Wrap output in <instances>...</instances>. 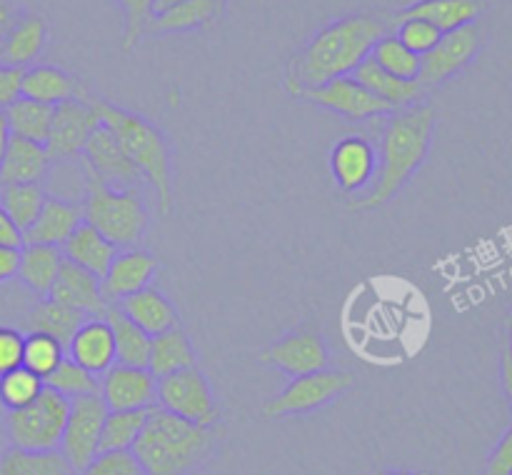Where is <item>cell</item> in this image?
Here are the masks:
<instances>
[{"label":"cell","mask_w":512,"mask_h":475,"mask_svg":"<svg viewBox=\"0 0 512 475\" xmlns=\"http://www.w3.org/2000/svg\"><path fill=\"white\" fill-rule=\"evenodd\" d=\"M98 95L90 93L85 100H68V103L55 105L53 128L48 135L50 163H68V160H80L90 135L103 125L95 105Z\"/></svg>","instance_id":"obj_9"},{"label":"cell","mask_w":512,"mask_h":475,"mask_svg":"<svg viewBox=\"0 0 512 475\" xmlns=\"http://www.w3.org/2000/svg\"><path fill=\"white\" fill-rule=\"evenodd\" d=\"M155 405L195 425H218L220 408L213 388L198 365L158 378Z\"/></svg>","instance_id":"obj_8"},{"label":"cell","mask_w":512,"mask_h":475,"mask_svg":"<svg viewBox=\"0 0 512 475\" xmlns=\"http://www.w3.org/2000/svg\"><path fill=\"white\" fill-rule=\"evenodd\" d=\"M48 43V25L40 15L20 13L13 28L8 30L0 50V63L15 68H30Z\"/></svg>","instance_id":"obj_25"},{"label":"cell","mask_w":512,"mask_h":475,"mask_svg":"<svg viewBox=\"0 0 512 475\" xmlns=\"http://www.w3.org/2000/svg\"><path fill=\"white\" fill-rule=\"evenodd\" d=\"M150 410H108L100 435V453L110 450H133L135 440L148 423Z\"/></svg>","instance_id":"obj_36"},{"label":"cell","mask_w":512,"mask_h":475,"mask_svg":"<svg viewBox=\"0 0 512 475\" xmlns=\"http://www.w3.org/2000/svg\"><path fill=\"white\" fill-rule=\"evenodd\" d=\"M45 390V380L30 373L28 368H15L0 378V405L5 410H20L25 405L35 403L38 395Z\"/></svg>","instance_id":"obj_40"},{"label":"cell","mask_w":512,"mask_h":475,"mask_svg":"<svg viewBox=\"0 0 512 475\" xmlns=\"http://www.w3.org/2000/svg\"><path fill=\"white\" fill-rule=\"evenodd\" d=\"M23 75L25 68L0 63V113H5L15 100L23 98Z\"/></svg>","instance_id":"obj_46"},{"label":"cell","mask_w":512,"mask_h":475,"mask_svg":"<svg viewBox=\"0 0 512 475\" xmlns=\"http://www.w3.org/2000/svg\"><path fill=\"white\" fill-rule=\"evenodd\" d=\"M373 475H380V473H373Z\"/></svg>","instance_id":"obj_57"},{"label":"cell","mask_w":512,"mask_h":475,"mask_svg":"<svg viewBox=\"0 0 512 475\" xmlns=\"http://www.w3.org/2000/svg\"><path fill=\"white\" fill-rule=\"evenodd\" d=\"M73 363H78L80 368H85L93 375H105L113 368L118 360H115V340L113 330H110L108 320L105 318H85L83 325L75 330V335L70 338L68 348H65Z\"/></svg>","instance_id":"obj_18"},{"label":"cell","mask_w":512,"mask_h":475,"mask_svg":"<svg viewBox=\"0 0 512 475\" xmlns=\"http://www.w3.org/2000/svg\"><path fill=\"white\" fill-rule=\"evenodd\" d=\"M380 475H425V473H413V470H388V473Z\"/></svg>","instance_id":"obj_55"},{"label":"cell","mask_w":512,"mask_h":475,"mask_svg":"<svg viewBox=\"0 0 512 475\" xmlns=\"http://www.w3.org/2000/svg\"><path fill=\"white\" fill-rule=\"evenodd\" d=\"M155 273H158V260L153 253L143 248H123L115 253L108 273L100 278V293L105 303L118 305L128 295L153 285Z\"/></svg>","instance_id":"obj_17"},{"label":"cell","mask_w":512,"mask_h":475,"mask_svg":"<svg viewBox=\"0 0 512 475\" xmlns=\"http://www.w3.org/2000/svg\"><path fill=\"white\" fill-rule=\"evenodd\" d=\"M103 318L108 320L110 330H113L115 360H118V365L148 368L150 343H153V338L148 333H143L118 305H108Z\"/></svg>","instance_id":"obj_30"},{"label":"cell","mask_w":512,"mask_h":475,"mask_svg":"<svg viewBox=\"0 0 512 475\" xmlns=\"http://www.w3.org/2000/svg\"><path fill=\"white\" fill-rule=\"evenodd\" d=\"M80 160H83V165L95 175V178L103 180L110 188H143L145 183L143 175L138 173V168H135V165L130 163L128 155L123 153L118 140H115L113 135H110V130L103 128V125L90 135Z\"/></svg>","instance_id":"obj_14"},{"label":"cell","mask_w":512,"mask_h":475,"mask_svg":"<svg viewBox=\"0 0 512 475\" xmlns=\"http://www.w3.org/2000/svg\"><path fill=\"white\" fill-rule=\"evenodd\" d=\"M480 43V30L478 25H463L458 30H450L443 33V38L438 40L430 53L423 55V63H420V85L425 90L438 88V85L448 83L450 78L460 73V70L468 68L470 63L478 55Z\"/></svg>","instance_id":"obj_12"},{"label":"cell","mask_w":512,"mask_h":475,"mask_svg":"<svg viewBox=\"0 0 512 475\" xmlns=\"http://www.w3.org/2000/svg\"><path fill=\"white\" fill-rule=\"evenodd\" d=\"M505 348H508L512 355V305H510V313H508V345H505Z\"/></svg>","instance_id":"obj_54"},{"label":"cell","mask_w":512,"mask_h":475,"mask_svg":"<svg viewBox=\"0 0 512 475\" xmlns=\"http://www.w3.org/2000/svg\"><path fill=\"white\" fill-rule=\"evenodd\" d=\"M350 388H353V375L343 368H325L318 373L298 375L263 405V415L265 418H290V415L313 413L335 403Z\"/></svg>","instance_id":"obj_7"},{"label":"cell","mask_w":512,"mask_h":475,"mask_svg":"<svg viewBox=\"0 0 512 475\" xmlns=\"http://www.w3.org/2000/svg\"><path fill=\"white\" fill-rule=\"evenodd\" d=\"M63 250L55 245H23L20 248L18 280L30 293L48 298L60 268H63Z\"/></svg>","instance_id":"obj_29"},{"label":"cell","mask_w":512,"mask_h":475,"mask_svg":"<svg viewBox=\"0 0 512 475\" xmlns=\"http://www.w3.org/2000/svg\"><path fill=\"white\" fill-rule=\"evenodd\" d=\"M75 475H145L143 465L133 455V450H110L98 453L80 473Z\"/></svg>","instance_id":"obj_43"},{"label":"cell","mask_w":512,"mask_h":475,"mask_svg":"<svg viewBox=\"0 0 512 475\" xmlns=\"http://www.w3.org/2000/svg\"><path fill=\"white\" fill-rule=\"evenodd\" d=\"M198 365V355H195L193 343H190L188 333L183 328H173L168 333L155 335L153 343H150V360L148 370L155 378H163V375L178 373V370L193 368Z\"/></svg>","instance_id":"obj_31"},{"label":"cell","mask_w":512,"mask_h":475,"mask_svg":"<svg viewBox=\"0 0 512 475\" xmlns=\"http://www.w3.org/2000/svg\"><path fill=\"white\" fill-rule=\"evenodd\" d=\"M225 438L223 425H195L153 405L133 455L145 475H193L203 468Z\"/></svg>","instance_id":"obj_3"},{"label":"cell","mask_w":512,"mask_h":475,"mask_svg":"<svg viewBox=\"0 0 512 475\" xmlns=\"http://www.w3.org/2000/svg\"><path fill=\"white\" fill-rule=\"evenodd\" d=\"M88 95V85H83L73 73L58 68V65L38 63L25 68L23 98L55 108L60 103H68V100H85Z\"/></svg>","instance_id":"obj_20"},{"label":"cell","mask_w":512,"mask_h":475,"mask_svg":"<svg viewBox=\"0 0 512 475\" xmlns=\"http://www.w3.org/2000/svg\"><path fill=\"white\" fill-rule=\"evenodd\" d=\"M383 130L378 140V168L375 180L363 198L353 200V210H375L388 205L410 183L425 163L433 145L435 108L420 103L413 108L393 110L383 115Z\"/></svg>","instance_id":"obj_2"},{"label":"cell","mask_w":512,"mask_h":475,"mask_svg":"<svg viewBox=\"0 0 512 475\" xmlns=\"http://www.w3.org/2000/svg\"><path fill=\"white\" fill-rule=\"evenodd\" d=\"M18 263H20V250L15 248H0V283L18 278Z\"/></svg>","instance_id":"obj_49"},{"label":"cell","mask_w":512,"mask_h":475,"mask_svg":"<svg viewBox=\"0 0 512 475\" xmlns=\"http://www.w3.org/2000/svg\"><path fill=\"white\" fill-rule=\"evenodd\" d=\"M10 138H13V133H10L8 118H5V113H0V163H3L5 150H8L10 145Z\"/></svg>","instance_id":"obj_52"},{"label":"cell","mask_w":512,"mask_h":475,"mask_svg":"<svg viewBox=\"0 0 512 475\" xmlns=\"http://www.w3.org/2000/svg\"><path fill=\"white\" fill-rule=\"evenodd\" d=\"M100 398L108 410H150L158 395V378L148 368L118 365L100 375Z\"/></svg>","instance_id":"obj_15"},{"label":"cell","mask_w":512,"mask_h":475,"mask_svg":"<svg viewBox=\"0 0 512 475\" xmlns=\"http://www.w3.org/2000/svg\"><path fill=\"white\" fill-rule=\"evenodd\" d=\"M95 105H98L103 128L110 130V135L118 140L123 153L155 193L158 213L168 215L175 203L173 145L168 135L133 110H125L103 98H95Z\"/></svg>","instance_id":"obj_4"},{"label":"cell","mask_w":512,"mask_h":475,"mask_svg":"<svg viewBox=\"0 0 512 475\" xmlns=\"http://www.w3.org/2000/svg\"><path fill=\"white\" fill-rule=\"evenodd\" d=\"M258 360L263 365L280 370V373L290 375V378H298V375L318 373V370L330 368V350L318 330L300 328L283 335L270 348H265L258 355Z\"/></svg>","instance_id":"obj_13"},{"label":"cell","mask_w":512,"mask_h":475,"mask_svg":"<svg viewBox=\"0 0 512 475\" xmlns=\"http://www.w3.org/2000/svg\"><path fill=\"white\" fill-rule=\"evenodd\" d=\"M68 413L70 400L45 388L35 403L20 410H5L3 433L10 448L35 450V453L58 450Z\"/></svg>","instance_id":"obj_6"},{"label":"cell","mask_w":512,"mask_h":475,"mask_svg":"<svg viewBox=\"0 0 512 475\" xmlns=\"http://www.w3.org/2000/svg\"><path fill=\"white\" fill-rule=\"evenodd\" d=\"M500 383H503L505 400L512 410V355L508 348H503V353H500Z\"/></svg>","instance_id":"obj_51"},{"label":"cell","mask_w":512,"mask_h":475,"mask_svg":"<svg viewBox=\"0 0 512 475\" xmlns=\"http://www.w3.org/2000/svg\"><path fill=\"white\" fill-rule=\"evenodd\" d=\"M18 8H15L13 0H0V50H3V40L8 35V30L13 28V23L18 20Z\"/></svg>","instance_id":"obj_50"},{"label":"cell","mask_w":512,"mask_h":475,"mask_svg":"<svg viewBox=\"0 0 512 475\" xmlns=\"http://www.w3.org/2000/svg\"><path fill=\"white\" fill-rule=\"evenodd\" d=\"M483 475H512V425L490 453Z\"/></svg>","instance_id":"obj_47"},{"label":"cell","mask_w":512,"mask_h":475,"mask_svg":"<svg viewBox=\"0 0 512 475\" xmlns=\"http://www.w3.org/2000/svg\"><path fill=\"white\" fill-rule=\"evenodd\" d=\"M483 0H418L395 15L393 23L408 18H420L433 23L440 33H450L463 25H473L483 13Z\"/></svg>","instance_id":"obj_26"},{"label":"cell","mask_w":512,"mask_h":475,"mask_svg":"<svg viewBox=\"0 0 512 475\" xmlns=\"http://www.w3.org/2000/svg\"><path fill=\"white\" fill-rule=\"evenodd\" d=\"M225 3H228V0H220V5H223V8H225Z\"/></svg>","instance_id":"obj_56"},{"label":"cell","mask_w":512,"mask_h":475,"mask_svg":"<svg viewBox=\"0 0 512 475\" xmlns=\"http://www.w3.org/2000/svg\"><path fill=\"white\" fill-rule=\"evenodd\" d=\"M50 155L43 143H33L25 138H10L5 158L0 163V185H25L45 183L50 173Z\"/></svg>","instance_id":"obj_24"},{"label":"cell","mask_w":512,"mask_h":475,"mask_svg":"<svg viewBox=\"0 0 512 475\" xmlns=\"http://www.w3.org/2000/svg\"><path fill=\"white\" fill-rule=\"evenodd\" d=\"M65 360V348L55 338L43 333H28L23 340V368L38 378H48Z\"/></svg>","instance_id":"obj_39"},{"label":"cell","mask_w":512,"mask_h":475,"mask_svg":"<svg viewBox=\"0 0 512 475\" xmlns=\"http://www.w3.org/2000/svg\"><path fill=\"white\" fill-rule=\"evenodd\" d=\"M85 315L78 310L68 308V305L58 303L53 298H40L33 308L25 313L23 328L25 333H43L50 338L58 340L63 348H68L70 338L75 335V330L83 325Z\"/></svg>","instance_id":"obj_28"},{"label":"cell","mask_w":512,"mask_h":475,"mask_svg":"<svg viewBox=\"0 0 512 475\" xmlns=\"http://www.w3.org/2000/svg\"><path fill=\"white\" fill-rule=\"evenodd\" d=\"M80 223H83V205L48 195L35 223L23 233V245L63 248L65 240L78 230Z\"/></svg>","instance_id":"obj_21"},{"label":"cell","mask_w":512,"mask_h":475,"mask_svg":"<svg viewBox=\"0 0 512 475\" xmlns=\"http://www.w3.org/2000/svg\"><path fill=\"white\" fill-rule=\"evenodd\" d=\"M118 308L138 325L143 333H148L150 338L160 333H168V330L178 328L180 315L178 308L168 300V295L163 290H158L155 285L138 290V293L128 295L125 300H120Z\"/></svg>","instance_id":"obj_22"},{"label":"cell","mask_w":512,"mask_h":475,"mask_svg":"<svg viewBox=\"0 0 512 475\" xmlns=\"http://www.w3.org/2000/svg\"><path fill=\"white\" fill-rule=\"evenodd\" d=\"M0 475H75L60 450L35 453V450L5 448L0 453Z\"/></svg>","instance_id":"obj_34"},{"label":"cell","mask_w":512,"mask_h":475,"mask_svg":"<svg viewBox=\"0 0 512 475\" xmlns=\"http://www.w3.org/2000/svg\"><path fill=\"white\" fill-rule=\"evenodd\" d=\"M375 168H378V153L363 135H345L330 150V173L343 193L368 190L375 180Z\"/></svg>","instance_id":"obj_16"},{"label":"cell","mask_w":512,"mask_h":475,"mask_svg":"<svg viewBox=\"0 0 512 475\" xmlns=\"http://www.w3.org/2000/svg\"><path fill=\"white\" fill-rule=\"evenodd\" d=\"M180 3H185V0H153V13L160 15V13H165V10L175 8V5H180Z\"/></svg>","instance_id":"obj_53"},{"label":"cell","mask_w":512,"mask_h":475,"mask_svg":"<svg viewBox=\"0 0 512 475\" xmlns=\"http://www.w3.org/2000/svg\"><path fill=\"white\" fill-rule=\"evenodd\" d=\"M293 98L308 100V103L330 110V113L340 115L350 123H365V120H375L393 113L390 105H385L370 90H365L353 75H343V78L318 85V88H303Z\"/></svg>","instance_id":"obj_11"},{"label":"cell","mask_w":512,"mask_h":475,"mask_svg":"<svg viewBox=\"0 0 512 475\" xmlns=\"http://www.w3.org/2000/svg\"><path fill=\"white\" fill-rule=\"evenodd\" d=\"M0 248H23V230L10 220L3 208H0Z\"/></svg>","instance_id":"obj_48"},{"label":"cell","mask_w":512,"mask_h":475,"mask_svg":"<svg viewBox=\"0 0 512 475\" xmlns=\"http://www.w3.org/2000/svg\"><path fill=\"white\" fill-rule=\"evenodd\" d=\"M60 250H63V258L68 263L88 270L95 278H103L108 273L110 263H113L115 253H118V248L88 223H80L78 230L65 240Z\"/></svg>","instance_id":"obj_27"},{"label":"cell","mask_w":512,"mask_h":475,"mask_svg":"<svg viewBox=\"0 0 512 475\" xmlns=\"http://www.w3.org/2000/svg\"><path fill=\"white\" fill-rule=\"evenodd\" d=\"M383 35L385 23L373 13H355L333 20L290 60L283 83L285 90L295 95L303 88H318L343 75H353Z\"/></svg>","instance_id":"obj_1"},{"label":"cell","mask_w":512,"mask_h":475,"mask_svg":"<svg viewBox=\"0 0 512 475\" xmlns=\"http://www.w3.org/2000/svg\"><path fill=\"white\" fill-rule=\"evenodd\" d=\"M83 163V160H80ZM85 170L83 223L93 225L118 250L138 248L150 228V208L143 188H110Z\"/></svg>","instance_id":"obj_5"},{"label":"cell","mask_w":512,"mask_h":475,"mask_svg":"<svg viewBox=\"0 0 512 475\" xmlns=\"http://www.w3.org/2000/svg\"><path fill=\"white\" fill-rule=\"evenodd\" d=\"M45 388L55 390L58 395L68 400H78L85 398V395H98L100 393V378L98 375L88 373L85 368H80L78 363L65 355L63 363L55 368L53 375L45 378Z\"/></svg>","instance_id":"obj_38"},{"label":"cell","mask_w":512,"mask_h":475,"mask_svg":"<svg viewBox=\"0 0 512 475\" xmlns=\"http://www.w3.org/2000/svg\"><path fill=\"white\" fill-rule=\"evenodd\" d=\"M45 193L53 198L73 200V203H83L85 195V170L80 160H68V163H53L50 173L43 183Z\"/></svg>","instance_id":"obj_41"},{"label":"cell","mask_w":512,"mask_h":475,"mask_svg":"<svg viewBox=\"0 0 512 475\" xmlns=\"http://www.w3.org/2000/svg\"><path fill=\"white\" fill-rule=\"evenodd\" d=\"M368 58L373 60L378 68H383L385 73L395 75V78H403V80L420 78V63H423V58L415 55L413 50L405 48L395 33H385L383 38L370 48Z\"/></svg>","instance_id":"obj_37"},{"label":"cell","mask_w":512,"mask_h":475,"mask_svg":"<svg viewBox=\"0 0 512 475\" xmlns=\"http://www.w3.org/2000/svg\"><path fill=\"white\" fill-rule=\"evenodd\" d=\"M23 340L25 335L18 328L0 325V378L23 365Z\"/></svg>","instance_id":"obj_45"},{"label":"cell","mask_w":512,"mask_h":475,"mask_svg":"<svg viewBox=\"0 0 512 475\" xmlns=\"http://www.w3.org/2000/svg\"><path fill=\"white\" fill-rule=\"evenodd\" d=\"M45 188L40 183H25V185H0V208L10 215L20 230H28L35 223V218L43 210Z\"/></svg>","instance_id":"obj_35"},{"label":"cell","mask_w":512,"mask_h":475,"mask_svg":"<svg viewBox=\"0 0 512 475\" xmlns=\"http://www.w3.org/2000/svg\"><path fill=\"white\" fill-rule=\"evenodd\" d=\"M223 13L220 0H185L165 13L153 15L148 25V35H170V33H188L203 25L213 23Z\"/></svg>","instance_id":"obj_32"},{"label":"cell","mask_w":512,"mask_h":475,"mask_svg":"<svg viewBox=\"0 0 512 475\" xmlns=\"http://www.w3.org/2000/svg\"><path fill=\"white\" fill-rule=\"evenodd\" d=\"M353 78L358 80L365 90H370L375 98H380L385 105H390L393 110L413 108V105L423 103L425 95H428V90L420 85V80L395 78V75L378 68L370 58H365L363 63L353 70Z\"/></svg>","instance_id":"obj_23"},{"label":"cell","mask_w":512,"mask_h":475,"mask_svg":"<svg viewBox=\"0 0 512 475\" xmlns=\"http://www.w3.org/2000/svg\"><path fill=\"white\" fill-rule=\"evenodd\" d=\"M395 35H398V40L405 48L413 50L420 58H423L425 53H430V50L438 45V40L443 38V33H440L433 23L420 18L398 20V23H395Z\"/></svg>","instance_id":"obj_42"},{"label":"cell","mask_w":512,"mask_h":475,"mask_svg":"<svg viewBox=\"0 0 512 475\" xmlns=\"http://www.w3.org/2000/svg\"><path fill=\"white\" fill-rule=\"evenodd\" d=\"M53 105L35 103L30 98H20L5 110V118H8L10 133L15 138L33 140V143H48L50 128H53Z\"/></svg>","instance_id":"obj_33"},{"label":"cell","mask_w":512,"mask_h":475,"mask_svg":"<svg viewBox=\"0 0 512 475\" xmlns=\"http://www.w3.org/2000/svg\"><path fill=\"white\" fill-rule=\"evenodd\" d=\"M120 8L125 10V35H123V53L138 45L143 35H148V25L153 20V0H118Z\"/></svg>","instance_id":"obj_44"},{"label":"cell","mask_w":512,"mask_h":475,"mask_svg":"<svg viewBox=\"0 0 512 475\" xmlns=\"http://www.w3.org/2000/svg\"><path fill=\"white\" fill-rule=\"evenodd\" d=\"M105 415H108V405L103 403L100 395L70 400V413L58 450L73 473H80L100 453Z\"/></svg>","instance_id":"obj_10"},{"label":"cell","mask_w":512,"mask_h":475,"mask_svg":"<svg viewBox=\"0 0 512 475\" xmlns=\"http://www.w3.org/2000/svg\"><path fill=\"white\" fill-rule=\"evenodd\" d=\"M48 298L78 310L85 318H103L105 310H108V303L100 293V278L78 268V265L68 263V260H63V268H60Z\"/></svg>","instance_id":"obj_19"}]
</instances>
